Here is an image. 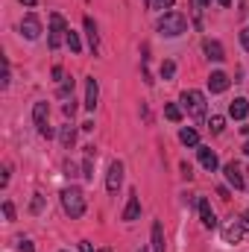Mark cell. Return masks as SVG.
I'll list each match as a JSON object with an SVG mask.
<instances>
[{
    "label": "cell",
    "instance_id": "484cf974",
    "mask_svg": "<svg viewBox=\"0 0 249 252\" xmlns=\"http://www.w3.org/2000/svg\"><path fill=\"white\" fill-rule=\"evenodd\" d=\"M67 94H73V79H64L62 88H59V97H62V100L67 97Z\"/></svg>",
    "mask_w": 249,
    "mask_h": 252
},
{
    "label": "cell",
    "instance_id": "f35d334b",
    "mask_svg": "<svg viewBox=\"0 0 249 252\" xmlns=\"http://www.w3.org/2000/svg\"><path fill=\"white\" fill-rule=\"evenodd\" d=\"M217 3H220V6H229V3H232V0H217Z\"/></svg>",
    "mask_w": 249,
    "mask_h": 252
},
{
    "label": "cell",
    "instance_id": "b9f144b4",
    "mask_svg": "<svg viewBox=\"0 0 249 252\" xmlns=\"http://www.w3.org/2000/svg\"><path fill=\"white\" fill-rule=\"evenodd\" d=\"M147 6H150V0H147Z\"/></svg>",
    "mask_w": 249,
    "mask_h": 252
},
{
    "label": "cell",
    "instance_id": "9c48e42d",
    "mask_svg": "<svg viewBox=\"0 0 249 252\" xmlns=\"http://www.w3.org/2000/svg\"><path fill=\"white\" fill-rule=\"evenodd\" d=\"M138 217H141V196H138V190H132L129 199H126V208H124V214H121V220L132 223V220H138Z\"/></svg>",
    "mask_w": 249,
    "mask_h": 252
},
{
    "label": "cell",
    "instance_id": "d4e9b609",
    "mask_svg": "<svg viewBox=\"0 0 249 252\" xmlns=\"http://www.w3.org/2000/svg\"><path fill=\"white\" fill-rule=\"evenodd\" d=\"M173 73H176V64L170 62V59L161 62V79H173Z\"/></svg>",
    "mask_w": 249,
    "mask_h": 252
},
{
    "label": "cell",
    "instance_id": "ffe728a7",
    "mask_svg": "<svg viewBox=\"0 0 249 252\" xmlns=\"http://www.w3.org/2000/svg\"><path fill=\"white\" fill-rule=\"evenodd\" d=\"M59 141H62L64 150H70L73 141H76V129H73V126H62V129H59Z\"/></svg>",
    "mask_w": 249,
    "mask_h": 252
},
{
    "label": "cell",
    "instance_id": "603a6c76",
    "mask_svg": "<svg viewBox=\"0 0 249 252\" xmlns=\"http://www.w3.org/2000/svg\"><path fill=\"white\" fill-rule=\"evenodd\" d=\"M67 47H70L73 53H79V50H82V41H79V35H76L73 30H67Z\"/></svg>",
    "mask_w": 249,
    "mask_h": 252
},
{
    "label": "cell",
    "instance_id": "ba28073f",
    "mask_svg": "<svg viewBox=\"0 0 249 252\" xmlns=\"http://www.w3.org/2000/svg\"><path fill=\"white\" fill-rule=\"evenodd\" d=\"M223 173H226L229 185H235L238 190H244V188H247V179H244V170H241V164H238V161H229V164L223 167Z\"/></svg>",
    "mask_w": 249,
    "mask_h": 252
},
{
    "label": "cell",
    "instance_id": "4316f807",
    "mask_svg": "<svg viewBox=\"0 0 249 252\" xmlns=\"http://www.w3.org/2000/svg\"><path fill=\"white\" fill-rule=\"evenodd\" d=\"M3 214H6V220H15V205H12L9 199L3 202Z\"/></svg>",
    "mask_w": 249,
    "mask_h": 252
},
{
    "label": "cell",
    "instance_id": "d6a6232c",
    "mask_svg": "<svg viewBox=\"0 0 249 252\" xmlns=\"http://www.w3.org/2000/svg\"><path fill=\"white\" fill-rule=\"evenodd\" d=\"M182 176H185V179H190V176H193V173H190V164H187V161H182Z\"/></svg>",
    "mask_w": 249,
    "mask_h": 252
},
{
    "label": "cell",
    "instance_id": "d590c367",
    "mask_svg": "<svg viewBox=\"0 0 249 252\" xmlns=\"http://www.w3.org/2000/svg\"><path fill=\"white\" fill-rule=\"evenodd\" d=\"M241 223H244V229H247V232H249V208H247V211H244V217H241Z\"/></svg>",
    "mask_w": 249,
    "mask_h": 252
},
{
    "label": "cell",
    "instance_id": "5bb4252c",
    "mask_svg": "<svg viewBox=\"0 0 249 252\" xmlns=\"http://www.w3.org/2000/svg\"><path fill=\"white\" fill-rule=\"evenodd\" d=\"M208 88H211V94H223V91L229 88V76H226L223 70H214V73L208 76Z\"/></svg>",
    "mask_w": 249,
    "mask_h": 252
},
{
    "label": "cell",
    "instance_id": "4fadbf2b",
    "mask_svg": "<svg viewBox=\"0 0 249 252\" xmlns=\"http://www.w3.org/2000/svg\"><path fill=\"white\" fill-rule=\"evenodd\" d=\"M244 223L241 220H232L226 229H223V238H226V244H241V238H244Z\"/></svg>",
    "mask_w": 249,
    "mask_h": 252
},
{
    "label": "cell",
    "instance_id": "7a4b0ae2",
    "mask_svg": "<svg viewBox=\"0 0 249 252\" xmlns=\"http://www.w3.org/2000/svg\"><path fill=\"white\" fill-rule=\"evenodd\" d=\"M62 208L70 214V220H79L85 214V193H82V188H76V185L62 188Z\"/></svg>",
    "mask_w": 249,
    "mask_h": 252
},
{
    "label": "cell",
    "instance_id": "ab89813d",
    "mask_svg": "<svg viewBox=\"0 0 249 252\" xmlns=\"http://www.w3.org/2000/svg\"><path fill=\"white\" fill-rule=\"evenodd\" d=\"M244 153H247V156H249V141H247V147H244Z\"/></svg>",
    "mask_w": 249,
    "mask_h": 252
},
{
    "label": "cell",
    "instance_id": "e575fe53",
    "mask_svg": "<svg viewBox=\"0 0 249 252\" xmlns=\"http://www.w3.org/2000/svg\"><path fill=\"white\" fill-rule=\"evenodd\" d=\"M156 3H158V6H161V9H170V6H173V3H176V0H156Z\"/></svg>",
    "mask_w": 249,
    "mask_h": 252
},
{
    "label": "cell",
    "instance_id": "f1b7e54d",
    "mask_svg": "<svg viewBox=\"0 0 249 252\" xmlns=\"http://www.w3.org/2000/svg\"><path fill=\"white\" fill-rule=\"evenodd\" d=\"M241 44H244V50L249 53V27H244V30H241Z\"/></svg>",
    "mask_w": 249,
    "mask_h": 252
},
{
    "label": "cell",
    "instance_id": "7c38bea8",
    "mask_svg": "<svg viewBox=\"0 0 249 252\" xmlns=\"http://www.w3.org/2000/svg\"><path fill=\"white\" fill-rule=\"evenodd\" d=\"M202 50H205V56H208V59H214V62H223V59H226L223 44H220V41H214V38H205V41H202Z\"/></svg>",
    "mask_w": 249,
    "mask_h": 252
},
{
    "label": "cell",
    "instance_id": "8992f818",
    "mask_svg": "<svg viewBox=\"0 0 249 252\" xmlns=\"http://www.w3.org/2000/svg\"><path fill=\"white\" fill-rule=\"evenodd\" d=\"M121 185H124V161H112L109 173H106V188H109V193H118Z\"/></svg>",
    "mask_w": 249,
    "mask_h": 252
},
{
    "label": "cell",
    "instance_id": "8d00e7d4",
    "mask_svg": "<svg viewBox=\"0 0 249 252\" xmlns=\"http://www.w3.org/2000/svg\"><path fill=\"white\" fill-rule=\"evenodd\" d=\"M21 3H24L27 9H32V6H35V0H21Z\"/></svg>",
    "mask_w": 249,
    "mask_h": 252
},
{
    "label": "cell",
    "instance_id": "2e32d148",
    "mask_svg": "<svg viewBox=\"0 0 249 252\" xmlns=\"http://www.w3.org/2000/svg\"><path fill=\"white\" fill-rule=\"evenodd\" d=\"M199 220H202V226H205V229H217V217H214V211H211V202H208V199H199Z\"/></svg>",
    "mask_w": 249,
    "mask_h": 252
},
{
    "label": "cell",
    "instance_id": "d6986e66",
    "mask_svg": "<svg viewBox=\"0 0 249 252\" xmlns=\"http://www.w3.org/2000/svg\"><path fill=\"white\" fill-rule=\"evenodd\" d=\"M153 252H167V247H164V226L158 220L153 223Z\"/></svg>",
    "mask_w": 249,
    "mask_h": 252
},
{
    "label": "cell",
    "instance_id": "f546056e",
    "mask_svg": "<svg viewBox=\"0 0 249 252\" xmlns=\"http://www.w3.org/2000/svg\"><path fill=\"white\" fill-rule=\"evenodd\" d=\"M41 205H44V199H41V193H35V199H32V211L38 214V211H41Z\"/></svg>",
    "mask_w": 249,
    "mask_h": 252
},
{
    "label": "cell",
    "instance_id": "9a60e30c",
    "mask_svg": "<svg viewBox=\"0 0 249 252\" xmlns=\"http://www.w3.org/2000/svg\"><path fill=\"white\" fill-rule=\"evenodd\" d=\"M94 161H97V150H94V144H88L85 158H82V176L85 179H94Z\"/></svg>",
    "mask_w": 249,
    "mask_h": 252
},
{
    "label": "cell",
    "instance_id": "7bdbcfd3",
    "mask_svg": "<svg viewBox=\"0 0 249 252\" xmlns=\"http://www.w3.org/2000/svg\"><path fill=\"white\" fill-rule=\"evenodd\" d=\"M141 252H147V250H141Z\"/></svg>",
    "mask_w": 249,
    "mask_h": 252
},
{
    "label": "cell",
    "instance_id": "cb8c5ba5",
    "mask_svg": "<svg viewBox=\"0 0 249 252\" xmlns=\"http://www.w3.org/2000/svg\"><path fill=\"white\" fill-rule=\"evenodd\" d=\"M223 126H226V121H223V118H220V115H214V118H211V121H208V129H211V132H214V135H220V132H223Z\"/></svg>",
    "mask_w": 249,
    "mask_h": 252
},
{
    "label": "cell",
    "instance_id": "4dcf8cb0",
    "mask_svg": "<svg viewBox=\"0 0 249 252\" xmlns=\"http://www.w3.org/2000/svg\"><path fill=\"white\" fill-rule=\"evenodd\" d=\"M53 79H56V82H62V79H64V70H62V67H59V64L53 67Z\"/></svg>",
    "mask_w": 249,
    "mask_h": 252
},
{
    "label": "cell",
    "instance_id": "83f0119b",
    "mask_svg": "<svg viewBox=\"0 0 249 252\" xmlns=\"http://www.w3.org/2000/svg\"><path fill=\"white\" fill-rule=\"evenodd\" d=\"M73 115H76V103L67 100V103H64V118H73Z\"/></svg>",
    "mask_w": 249,
    "mask_h": 252
},
{
    "label": "cell",
    "instance_id": "7402d4cb",
    "mask_svg": "<svg viewBox=\"0 0 249 252\" xmlns=\"http://www.w3.org/2000/svg\"><path fill=\"white\" fill-rule=\"evenodd\" d=\"M164 118H167L170 124H179V121H182V109H179L176 103H167V106H164Z\"/></svg>",
    "mask_w": 249,
    "mask_h": 252
},
{
    "label": "cell",
    "instance_id": "3957f363",
    "mask_svg": "<svg viewBox=\"0 0 249 252\" xmlns=\"http://www.w3.org/2000/svg\"><path fill=\"white\" fill-rule=\"evenodd\" d=\"M47 44H50V50H59L62 44H67V24H64V18L59 15V12H53V15H50Z\"/></svg>",
    "mask_w": 249,
    "mask_h": 252
},
{
    "label": "cell",
    "instance_id": "52a82bcc",
    "mask_svg": "<svg viewBox=\"0 0 249 252\" xmlns=\"http://www.w3.org/2000/svg\"><path fill=\"white\" fill-rule=\"evenodd\" d=\"M21 32H24V38H30V41H35L38 35H41V21H38V15H24V21H21Z\"/></svg>",
    "mask_w": 249,
    "mask_h": 252
},
{
    "label": "cell",
    "instance_id": "ac0fdd59",
    "mask_svg": "<svg viewBox=\"0 0 249 252\" xmlns=\"http://www.w3.org/2000/svg\"><path fill=\"white\" fill-rule=\"evenodd\" d=\"M85 35H88V47H91V53H97V50H100V35H97V24H94L91 18H85Z\"/></svg>",
    "mask_w": 249,
    "mask_h": 252
},
{
    "label": "cell",
    "instance_id": "277c9868",
    "mask_svg": "<svg viewBox=\"0 0 249 252\" xmlns=\"http://www.w3.org/2000/svg\"><path fill=\"white\" fill-rule=\"evenodd\" d=\"M182 106H185V112L190 118H205V94L202 91H185L182 94Z\"/></svg>",
    "mask_w": 249,
    "mask_h": 252
},
{
    "label": "cell",
    "instance_id": "5b68a950",
    "mask_svg": "<svg viewBox=\"0 0 249 252\" xmlns=\"http://www.w3.org/2000/svg\"><path fill=\"white\" fill-rule=\"evenodd\" d=\"M47 115H50L47 100H38V103L32 106V121H35V126H38V135H41V138H50V135H53V129L47 126Z\"/></svg>",
    "mask_w": 249,
    "mask_h": 252
},
{
    "label": "cell",
    "instance_id": "30bf717a",
    "mask_svg": "<svg viewBox=\"0 0 249 252\" xmlns=\"http://www.w3.org/2000/svg\"><path fill=\"white\" fill-rule=\"evenodd\" d=\"M196 156H199V164H202L208 173H214V170L220 167V158H217V153H214L211 147H196Z\"/></svg>",
    "mask_w": 249,
    "mask_h": 252
},
{
    "label": "cell",
    "instance_id": "44dd1931",
    "mask_svg": "<svg viewBox=\"0 0 249 252\" xmlns=\"http://www.w3.org/2000/svg\"><path fill=\"white\" fill-rule=\"evenodd\" d=\"M179 141H182L185 147H199V135H196V129H190V126H185V129L179 132Z\"/></svg>",
    "mask_w": 249,
    "mask_h": 252
},
{
    "label": "cell",
    "instance_id": "6da1fadb",
    "mask_svg": "<svg viewBox=\"0 0 249 252\" xmlns=\"http://www.w3.org/2000/svg\"><path fill=\"white\" fill-rule=\"evenodd\" d=\"M156 30H158L161 35H167V38H176V35L187 32V18L182 12H164V15L158 18Z\"/></svg>",
    "mask_w": 249,
    "mask_h": 252
},
{
    "label": "cell",
    "instance_id": "e0dca14e",
    "mask_svg": "<svg viewBox=\"0 0 249 252\" xmlns=\"http://www.w3.org/2000/svg\"><path fill=\"white\" fill-rule=\"evenodd\" d=\"M229 115H232L235 121H244V118L249 115V100H244V97L232 100V103H229Z\"/></svg>",
    "mask_w": 249,
    "mask_h": 252
},
{
    "label": "cell",
    "instance_id": "8fae6325",
    "mask_svg": "<svg viewBox=\"0 0 249 252\" xmlns=\"http://www.w3.org/2000/svg\"><path fill=\"white\" fill-rule=\"evenodd\" d=\"M97 100H100V85H97L94 76H88V79H85V109L94 112V109H97Z\"/></svg>",
    "mask_w": 249,
    "mask_h": 252
},
{
    "label": "cell",
    "instance_id": "1f68e13d",
    "mask_svg": "<svg viewBox=\"0 0 249 252\" xmlns=\"http://www.w3.org/2000/svg\"><path fill=\"white\" fill-rule=\"evenodd\" d=\"M79 252H94V247L88 241H79Z\"/></svg>",
    "mask_w": 249,
    "mask_h": 252
},
{
    "label": "cell",
    "instance_id": "74e56055",
    "mask_svg": "<svg viewBox=\"0 0 249 252\" xmlns=\"http://www.w3.org/2000/svg\"><path fill=\"white\" fill-rule=\"evenodd\" d=\"M193 3H196V6H208L211 0H193Z\"/></svg>",
    "mask_w": 249,
    "mask_h": 252
},
{
    "label": "cell",
    "instance_id": "836d02e7",
    "mask_svg": "<svg viewBox=\"0 0 249 252\" xmlns=\"http://www.w3.org/2000/svg\"><path fill=\"white\" fill-rule=\"evenodd\" d=\"M21 252H35V250H32V244H30V241H21Z\"/></svg>",
    "mask_w": 249,
    "mask_h": 252
},
{
    "label": "cell",
    "instance_id": "60d3db41",
    "mask_svg": "<svg viewBox=\"0 0 249 252\" xmlns=\"http://www.w3.org/2000/svg\"><path fill=\"white\" fill-rule=\"evenodd\" d=\"M100 252H112V250H100Z\"/></svg>",
    "mask_w": 249,
    "mask_h": 252
}]
</instances>
